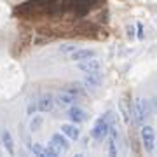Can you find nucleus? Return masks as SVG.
Here are the masks:
<instances>
[{
  "instance_id": "20e7f679",
  "label": "nucleus",
  "mask_w": 157,
  "mask_h": 157,
  "mask_svg": "<svg viewBox=\"0 0 157 157\" xmlns=\"http://www.w3.org/2000/svg\"><path fill=\"white\" fill-rule=\"evenodd\" d=\"M67 115H68V119H70L73 124H80V122H86V121H87V112H86L84 108L77 107V105L68 107Z\"/></svg>"
},
{
  "instance_id": "4468645a",
  "label": "nucleus",
  "mask_w": 157,
  "mask_h": 157,
  "mask_svg": "<svg viewBox=\"0 0 157 157\" xmlns=\"http://www.w3.org/2000/svg\"><path fill=\"white\" fill-rule=\"evenodd\" d=\"M42 122H44V119L40 117V115H35L33 119H32V122H30V131H39L40 126H42Z\"/></svg>"
},
{
  "instance_id": "5701e85b",
  "label": "nucleus",
  "mask_w": 157,
  "mask_h": 157,
  "mask_svg": "<svg viewBox=\"0 0 157 157\" xmlns=\"http://www.w3.org/2000/svg\"><path fill=\"white\" fill-rule=\"evenodd\" d=\"M155 150H157V140H155Z\"/></svg>"
},
{
  "instance_id": "a211bd4d",
  "label": "nucleus",
  "mask_w": 157,
  "mask_h": 157,
  "mask_svg": "<svg viewBox=\"0 0 157 157\" xmlns=\"http://www.w3.org/2000/svg\"><path fill=\"white\" fill-rule=\"evenodd\" d=\"M141 105H143V112H145V117H148L150 115V103H148V100H141Z\"/></svg>"
},
{
  "instance_id": "f8f14e48",
  "label": "nucleus",
  "mask_w": 157,
  "mask_h": 157,
  "mask_svg": "<svg viewBox=\"0 0 157 157\" xmlns=\"http://www.w3.org/2000/svg\"><path fill=\"white\" fill-rule=\"evenodd\" d=\"M0 136H2V145H4V148L7 150V154L9 155H14V140H12V135L11 131H7V129H4L2 133H0Z\"/></svg>"
},
{
  "instance_id": "6ab92c4d",
  "label": "nucleus",
  "mask_w": 157,
  "mask_h": 157,
  "mask_svg": "<svg viewBox=\"0 0 157 157\" xmlns=\"http://www.w3.org/2000/svg\"><path fill=\"white\" fill-rule=\"evenodd\" d=\"M119 108H121V112H122V115H124V122H129V113H128V110H126V105H124V101H121Z\"/></svg>"
},
{
  "instance_id": "f257e3e1",
  "label": "nucleus",
  "mask_w": 157,
  "mask_h": 157,
  "mask_svg": "<svg viewBox=\"0 0 157 157\" xmlns=\"http://www.w3.org/2000/svg\"><path fill=\"white\" fill-rule=\"evenodd\" d=\"M140 135H141V143H143V148L147 152H154L155 150V131L152 126H140Z\"/></svg>"
},
{
  "instance_id": "ddd939ff",
  "label": "nucleus",
  "mask_w": 157,
  "mask_h": 157,
  "mask_svg": "<svg viewBox=\"0 0 157 157\" xmlns=\"http://www.w3.org/2000/svg\"><path fill=\"white\" fill-rule=\"evenodd\" d=\"M63 91H67V93H70V94H73V96H82V94H84L82 86L77 84V82H75V84H73V82H72V84H67Z\"/></svg>"
},
{
  "instance_id": "b1692460",
  "label": "nucleus",
  "mask_w": 157,
  "mask_h": 157,
  "mask_svg": "<svg viewBox=\"0 0 157 157\" xmlns=\"http://www.w3.org/2000/svg\"><path fill=\"white\" fill-rule=\"evenodd\" d=\"M155 84H157V82H155Z\"/></svg>"
},
{
  "instance_id": "9d476101",
  "label": "nucleus",
  "mask_w": 157,
  "mask_h": 157,
  "mask_svg": "<svg viewBox=\"0 0 157 157\" xmlns=\"http://www.w3.org/2000/svg\"><path fill=\"white\" fill-rule=\"evenodd\" d=\"M61 133L67 136L68 140H78L80 138V129L77 128V124H61Z\"/></svg>"
},
{
  "instance_id": "39448f33",
  "label": "nucleus",
  "mask_w": 157,
  "mask_h": 157,
  "mask_svg": "<svg viewBox=\"0 0 157 157\" xmlns=\"http://www.w3.org/2000/svg\"><path fill=\"white\" fill-rule=\"evenodd\" d=\"M94 56H96L94 49H75L73 52L68 54V59L73 63H78V61H84V59H89V58H94Z\"/></svg>"
},
{
  "instance_id": "6e6552de",
  "label": "nucleus",
  "mask_w": 157,
  "mask_h": 157,
  "mask_svg": "<svg viewBox=\"0 0 157 157\" xmlns=\"http://www.w3.org/2000/svg\"><path fill=\"white\" fill-rule=\"evenodd\" d=\"M78 70L84 73L98 72V70H101V63L96 58H89V59H84V61H78Z\"/></svg>"
},
{
  "instance_id": "2eb2a0df",
  "label": "nucleus",
  "mask_w": 157,
  "mask_h": 157,
  "mask_svg": "<svg viewBox=\"0 0 157 157\" xmlns=\"http://www.w3.org/2000/svg\"><path fill=\"white\" fill-rule=\"evenodd\" d=\"M108 154L112 157L117 155V143H115V138H112V136H110V140H108Z\"/></svg>"
},
{
  "instance_id": "f3484780",
  "label": "nucleus",
  "mask_w": 157,
  "mask_h": 157,
  "mask_svg": "<svg viewBox=\"0 0 157 157\" xmlns=\"http://www.w3.org/2000/svg\"><path fill=\"white\" fill-rule=\"evenodd\" d=\"M75 49H77L75 44H63L61 47H59V52H63V54H70V52H73Z\"/></svg>"
},
{
  "instance_id": "7ed1b4c3",
  "label": "nucleus",
  "mask_w": 157,
  "mask_h": 157,
  "mask_svg": "<svg viewBox=\"0 0 157 157\" xmlns=\"http://www.w3.org/2000/svg\"><path fill=\"white\" fill-rule=\"evenodd\" d=\"M51 148H54V150L61 155V154H67L70 150V143H68V138L63 133H56V135L51 136V143H49Z\"/></svg>"
},
{
  "instance_id": "4be33fe9",
  "label": "nucleus",
  "mask_w": 157,
  "mask_h": 157,
  "mask_svg": "<svg viewBox=\"0 0 157 157\" xmlns=\"http://www.w3.org/2000/svg\"><path fill=\"white\" fill-rule=\"evenodd\" d=\"M154 105H155V110H157V98L154 100Z\"/></svg>"
},
{
  "instance_id": "412c9836",
  "label": "nucleus",
  "mask_w": 157,
  "mask_h": 157,
  "mask_svg": "<svg viewBox=\"0 0 157 157\" xmlns=\"http://www.w3.org/2000/svg\"><path fill=\"white\" fill-rule=\"evenodd\" d=\"M128 37H131V39L135 37V28H133V26H129L128 28Z\"/></svg>"
},
{
  "instance_id": "423d86ee",
  "label": "nucleus",
  "mask_w": 157,
  "mask_h": 157,
  "mask_svg": "<svg viewBox=\"0 0 157 157\" xmlns=\"http://www.w3.org/2000/svg\"><path fill=\"white\" fill-rule=\"evenodd\" d=\"M37 105H39L40 112H45V113L52 112L54 110V96L51 94V93H45V94H42L37 100Z\"/></svg>"
},
{
  "instance_id": "1a4fd4ad",
  "label": "nucleus",
  "mask_w": 157,
  "mask_h": 157,
  "mask_svg": "<svg viewBox=\"0 0 157 157\" xmlns=\"http://www.w3.org/2000/svg\"><path fill=\"white\" fill-rule=\"evenodd\" d=\"M129 112L135 115V122L138 124V126H143L145 124V112H143V105H141V98H136L135 105H133V108L129 110Z\"/></svg>"
},
{
  "instance_id": "0eeeda50",
  "label": "nucleus",
  "mask_w": 157,
  "mask_h": 157,
  "mask_svg": "<svg viewBox=\"0 0 157 157\" xmlns=\"http://www.w3.org/2000/svg\"><path fill=\"white\" fill-rule=\"evenodd\" d=\"M101 80H103V75H101L100 70L98 72H93V73H86L84 87H87V89H98L101 86Z\"/></svg>"
},
{
  "instance_id": "f03ea898",
  "label": "nucleus",
  "mask_w": 157,
  "mask_h": 157,
  "mask_svg": "<svg viewBox=\"0 0 157 157\" xmlns=\"http://www.w3.org/2000/svg\"><path fill=\"white\" fill-rule=\"evenodd\" d=\"M108 131H110V121H108L107 115H105V117H100L94 122V128H93V131H91V135H93L94 140L101 141V140H105V138L108 136Z\"/></svg>"
},
{
  "instance_id": "9b49d317",
  "label": "nucleus",
  "mask_w": 157,
  "mask_h": 157,
  "mask_svg": "<svg viewBox=\"0 0 157 157\" xmlns=\"http://www.w3.org/2000/svg\"><path fill=\"white\" fill-rule=\"evenodd\" d=\"M75 100H77V96H73V94H70V93H67V91H63V93H59V94L56 96L54 101H56L59 107L68 108V107H72V105H75Z\"/></svg>"
},
{
  "instance_id": "aec40b11",
  "label": "nucleus",
  "mask_w": 157,
  "mask_h": 157,
  "mask_svg": "<svg viewBox=\"0 0 157 157\" xmlns=\"http://www.w3.org/2000/svg\"><path fill=\"white\" fill-rule=\"evenodd\" d=\"M136 28H138V39H143V37H145V35H143V25H141V23H138V25H136Z\"/></svg>"
},
{
  "instance_id": "dca6fc26",
  "label": "nucleus",
  "mask_w": 157,
  "mask_h": 157,
  "mask_svg": "<svg viewBox=\"0 0 157 157\" xmlns=\"http://www.w3.org/2000/svg\"><path fill=\"white\" fill-rule=\"evenodd\" d=\"M39 110V105H37V100H30V103H28V107H26V113H28L30 117L33 115L35 112Z\"/></svg>"
}]
</instances>
